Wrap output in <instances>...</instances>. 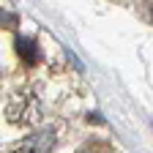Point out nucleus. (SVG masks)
<instances>
[{"mask_svg":"<svg viewBox=\"0 0 153 153\" xmlns=\"http://www.w3.org/2000/svg\"><path fill=\"white\" fill-rule=\"evenodd\" d=\"M16 52H19V57H22L27 66H36L38 63V49H36L33 38H16Z\"/></svg>","mask_w":153,"mask_h":153,"instance_id":"obj_1","label":"nucleus"},{"mask_svg":"<svg viewBox=\"0 0 153 153\" xmlns=\"http://www.w3.org/2000/svg\"><path fill=\"white\" fill-rule=\"evenodd\" d=\"M14 153H38V150H36V148H16Z\"/></svg>","mask_w":153,"mask_h":153,"instance_id":"obj_2","label":"nucleus"}]
</instances>
